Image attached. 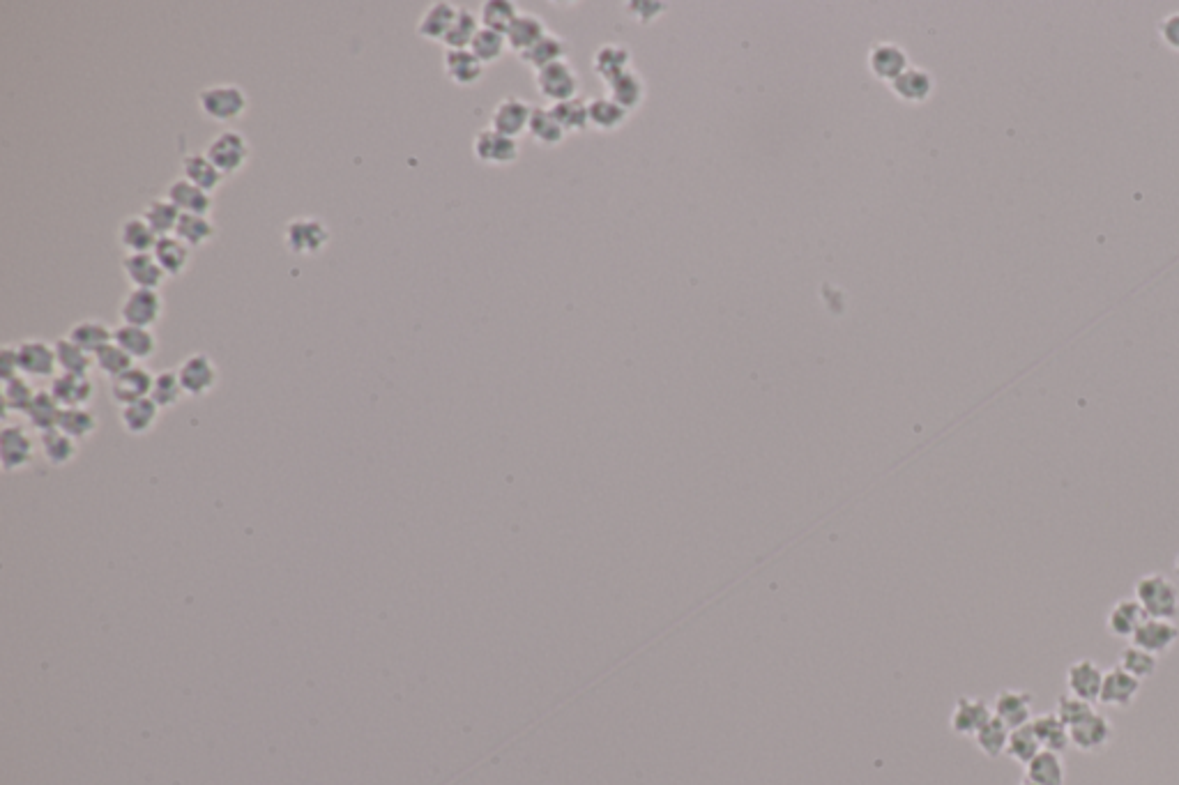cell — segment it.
Instances as JSON below:
<instances>
[{
  "label": "cell",
  "instance_id": "cell-1",
  "mask_svg": "<svg viewBox=\"0 0 1179 785\" xmlns=\"http://www.w3.org/2000/svg\"><path fill=\"white\" fill-rule=\"evenodd\" d=\"M199 109L212 123L228 125L245 116L249 109V97L245 90L235 83H215L199 93Z\"/></svg>",
  "mask_w": 1179,
  "mask_h": 785
},
{
  "label": "cell",
  "instance_id": "cell-2",
  "mask_svg": "<svg viewBox=\"0 0 1179 785\" xmlns=\"http://www.w3.org/2000/svg\"><path fill=\"white\" fill-rule=\"evenodd\" d=\"M1136 599L1145 608L1147 617L1159 620H1177L1179 615V590L1177 585L1163 574H1145L1136 581Z\"/></svg>",
  "mask_w": 1179,
  "mask_h": 785
},
{
  "label": "cell",
  "instance_id": "cell-3",
  "mask_svg": "<svg viewBox=\"0 0 1179 785\" xmlns=\"http://www.w3.org/2000/svg\"><path fill=\"white\" fill-rule=\"evenodd\" d=\"M535 88L539 97H542L546 104L553 106L578 97L581 76L576 74V70L567 60H560V63H555L551 67H544L542 72H535Z\"/></svg>",
  "mask_w": 1179,
  "mask_h": 785
},
{
  "label": "cell",
  "instance_id": "cell-4",
  "mask_svg": "<svg viewBox=\"0 0 1179 785\" xmlns=\"http://www.w3.org/2000/svg\"><path fill=\"white\" fill-rule=\"evenodd\" d=\"M330 240V228H327L321 219L314 217H300L288 221L284 231L286 249L295 256H318L327 245H330Z\"/></svg>",
  "mask_w": 1179,
  "mask_h": 785
},
{
  "label": "cell",
  "instance_id": "cell-5",
  "mask_svg": "<svg viewBox=\"0 0 1179 785\" xmlns=\"http://www.w3.org/2000/svg\"><path fill=\"white\" fill-rule=\"evenodd\" d=\"M205 155L228 178V175H235L245 169L251 157V148L245 134L235 132V129H224L210 141Z\"/></svg>",
  "mask_w": 1179,
  "mask_h": 785
},
{
  "label": "cell",
  "instance_id": "cell-6",
  "mask_svg": "<svg viewBox=\"0 0 1179 785\" xmlns=\"http://www.w3.org/2000/svg\"><path fill=\"white\" fill-rule=\"evenodd\" d=\"M176 371L182 387H185V394L192 396V399L208 396L219 385L217 364L205 353H192L185 357Z\"/></svg>",
  "mask_w": 1179,
  "mask_h": 785
},
{
  "label": "cell",
  "instance_id": "cell-7",
  "mask_svg": "<svg viewBox=\"0 0 1179 785\" xmlns=\"http://www.w3.org/2000/svg\"><path fill=\"white\" fill-rule=\"evenodd\" d=\"M164 316V300L159 291H141V288H134V291H129L125 295L123 304H120V318H123V325H134V327H148L152 330V325H157L159 320Z\"/></svg>",
  "mask_w": 1179,
  "mask_h": 785
},
{
  "label": "cell",
  "instance_id": "cell-8",
  "mask_svg": "<svg viewBox=\"0 0 1179 785\" xmlns=\"http://www.w3.org/2000/svg\"><path fill=\"white\" fill-rule=\"evenodd\" d=\"M473 155L479 164L486 166H509L521 155L519 141L498 134L496 129H482L475 134Z\"/></svg>",
  "mask_w": 1179,
  "mask_h": 785
},
{
  "label": "cell",
  "instance_id": "cell-9",
  "mask_svg": "<svg viewBox=\"0 0 1179 785\" xmlns=\"http://www.w3.org/2000/svg\"><path fill=\"white\" fill-rule=\"evenodd\" d=\"M532 109L535 106H530L526 99L502 97L491 111V129H496L502 136H509V139H519V136L528 134Z\"/></svg>",
  "mask_w": 1179,
  "mask_h": 785
},
{
  "label": "cell",
  "instance_id": "cell-10",
  "mask_svg": "<svg viewBox=\"0 0 1179 785\" xmlns=\"http://www.w3.org/2000/svg\"><path fill=\"white\" fill-rule=\"evenodd\" d=\"M35 459V440L24 426H5L0 431V463L5 472L26 470Z\"/></svg>",
  "mask_w": 1179,
  "mask_h": 785
},
{
  "label": "cell",
  "instance_id": "cell-11",
  "mask_svg": "<svg viewBox=\"0 0 1179 785\" xmlns=\"http://www.w3.org/2000/svg\"><path fill=\"white\" fill-rule=\"evenodd\" d=\"M19 367L28 378H56V348L44 339H26L17 346Z\"/></svg>",
  "mask_w": 1179,
  "mask_h": 785
},
{
  "label": "cell",
  "instance_id": "cell-12",
  "mask_svg": "<svg viewBox=\"0 0 1179 785\" xmlns=\"http://www.w3.org/2000/svg\"><path fill=\"white\" fill-rule=\"evenodd\" d=\"M1179 640V627L1175 624V620H1159V617H1147V620L1140 624L1136 634L1131 638V645L1140 647V650L1145 652H1152L1159 657V654H1166L1170 647H1173Z\"/></svg>",
  "mask_w": 1179,
  "mask_h": 785
},
{
  "label": "cell",
  "instance_id": "cell-13",
  "mask_svg": "<svg viewBox=\"0 0 1179 785\" xmlns=\"http://www.w3.org/2000/svg\"><path fill=\"white\" fill-rule=\"evenodd\" d=\"M991 716H993V710L984 698L961 696L956 700L952 716H949V726H952L956 735L975 737L977 730L984 726Z\"/></svg>",
  "mask_w": 1179,
  "mask_h": 785
},
{
  "label": "cell",
  "instance_id": "cell-14",
  "mask_svg": "<svg viewBox=\"0 0 1179 785\" xmlns=\"http://www.w3.org/2000/svg\"><path fill=\"white\" fill-rule=\"evenodd\" d=\"M152 383H155V376H152L148 369L132 367L129 371H125L123 376L111 380V387H109L111 399L116 401L120 408L132 406V403H136V401L150 399Z\"/></svg>",
  "mask_w": 1179,
  "mask_h": 785
},
{
  "label": "cell",
  "instance_id": "cell-15",
  "mask_svg": "<svg viewBox=\"0 0 1179 785\" xmlns=\"http://www.w3.org/2000/svg\"><path fill=\"white\" fill-rule=\"evenodd\" d=\"M49 392L63 408H88V403L95 399V383L90 376L60 373L51 380Z\"/></svg>",
  "mask_w": 1179,
  "mask_h": 785
},
{
  "label": "cell",
  "instance_id": "cell-16",
  "mask_svg": "<svg viewBox=\"0 0 1179 785\" xmlns=\"http://www.w3.org/2000/svg\"><path fill=\"white\" fill-rule=\"evenodd\" d=\"M1101 684H1104V670L1092 659H1078L1067 668V689L1071 696L1094 703L1099 700Z\"/></svg>",
  "mask_w": 1179,
  "mask_h": 785
},
{
  "label": "cell",
  "instance_id": "cell-17",
  "mask_svg": "<svg viewBox=\"0 0 1179 785\" xmlns=\"http://www.w3.org/2000/svg\"><path fill=\"white\" fill-rule=\"evenodd\" d=\"M869 67L876 79L885 83H894L899 76L908 70L910 60L903 47L894 42H880L869 53Z\"/></svg>",
  "mask_w": 1179,
  "mask_h": 785
},
{
  "label": "cell",
  "instance_id": "cell-18",
  "mask_svg": "<svg viewBox=\"0 0 1179 785\" xmlns=\"http://www.w3.org/2000/svg\"><path fill=\"white\" fill-rule=\"evenodd\" d=\"M1032 703H1034L1032 693L1018 691V689H1004L998 693V696H995L993 714L998 716L1000 721L1007 723L1011 730H1014V728L1025 726V723H1030Z\"/></svg>",
  "mask_w": 1179,
  "mask_h": 785
},
{
  "label": "cell",
  "instance_id": "cell-19",
  "mask_svg": "<svg viewBox=\"0 0 1179 785\" xmlns=\"http://www.w3.org/2000/svg\"><path fill=\"white\" fill-rule=\"evenodd\" d=\"M443 72L454 86L459 88H475L484 79L486 65L479 63L475 53L466 51H445L443 58Z\"/></svg>",
  "mask_w": 1179,
  "mask_h": 785
},
{
  "label": "cell",
  "instance_id": "cell-20",
  "mask_svg": "<svg viewBox=\"0 0 1179 785\" xmlns=\"http://www.w3.org/2000/svg\"><path fill=\"white\" fill-rule=\"evenodd\" d=\"M123 270L129 284L141 291H157L166 281V272L152 254H127L123 258Z\"/></svg>",
  "mask_w": 1179,
  "mask_h": 785
},
{
  "label": "cell",
  "instance_id": "cell-21",
  "mask_svg": "<svg viewBox=\"0 0 1179 785\" xmlns=\"http://www.w3.org/2000/svg\"><path fill=\"white\" fill-rule=\"evenodd\" d=\"M889 88H892V93L905 104H924V102H929L931 95H933L935 81H933V74L929 70L910 65L908 70L899 76V79H896L894 83H889Z\"/></svg>",
  "mask_w": 1179,
  "mask_h": 785
},
{
  "label": "cell",
  "instance_id": "cell-22",
  "mask_svg": "<svg viewBox=\"0 0 1179 785\" xmlns=\"http://www.w3.org/2000/svg\"><path fill=\"white\" fill-rule=\"evenodd\" d=\"M166 198L176 205V208L182 212V215H201V217H210L212 212V194L203 192L201 187L192 185V182L185 180V178H178L173 180L169 189H166Z\"/></svg>",
  "mask_w": 1179,
  "mask_h": 785
},
{
  "label": "cell",
  "instance_id": "cell-23",
  "mask_svg": "<svg viewBox=\"0 0 1179 785\" xmlns=\"http://www.w3.org/2000/svg\"><path fill=\"white\" fill-rule=\"evenodd\" d=\"M1140 693V680L1129 675L1120 666L1110 668L1104 673V684H1101L1099 700L1110 707H1129Z\"/></svg>",
  "mask_w": 1179,
  "mask_h": 785
},
{
  "label": "cell",
  "instance_id": "cell-24",
  "mask_svg": "<svg viewBox=\"0 0 1179 785\" xmlns=\"http://www.w3.org/2000/svg\"><path fill=\"white\" fill-rule=\"evenodd\" d=\"M456 14H459V7L454 3L436 0V3H431L427 10H424L420 21H417V35L427 42H443L445 35L450 33Z\"/></svg>",
  "mask_w": 1179,
  "mask_h": 785
},
{
  "label": "cell",
  "instance_id": "cell-25",
  "mask_svg": "<svg viewBox=\"0 0 1179 785\" xmlns=\"http://www.w3.org/2000/svg\"><path fill=\"white\" fill-rule=\"evenodd\" d=\"M180 169L182 178L189 180L196 187H201L203 192L208 194H215L217 189L224 185L226 178V175L210 162V157L205 155V152H189V155L182 157Z\"/></svg>",
  "mask_w": 1179,
  "mask_h": 785
},
{
  "label": "cell",
  "instance_id": "cell-26",
  "mask_svg": "<svg viewBox=\"0 0 1179 785\" xmlns=\"http://www.w3.org/2000/svg\"><path fill=\"white\" fill-rule=\"evenodd\" d=\"M1110 737H1113V726H1110V721L1106 716H1101L1094 712L1092 716H1087L1085 721L1076 723L1074 728H1069V739L1071 744L1076 746L1080 751H1099L1104 749V746L1110 742Z\"/></svg>",
  "mask_w": 1179,
  "mask_h": 785
},
{
  "label": "cell",
  "instance_id": "cell-27",
  "mask_svg": "<svg viewBox=\"0 0 1179 785\" xmlns=\"http://www.w3.org/2000/svg\"><path fill=\"white\" fill-rule=\"evenodd\" d=\"M631 65H634V56H631V51L625 44H604V47L597 49L595 58H592V70H595V74L606 83V86L618 79V76L627 74L631 70Z\"/></svg>",
  "mask_w": 1179,
  "mask_h": 785
},
{
  "label": "cell",
  "instance_id": "cell-28",
  "mask_svg": "<svg viewBox=\"0 0 1179 785\" xmlns=\"http://www.w3.org/2000/svg\"><path fill=\"white\" fill-rule=\"evenodd\" d=\"M192 254L194 249L185 245L178 235L159 238L155 251H152V256L157 258V263L162 265V270L166 272V277H180V274H185L189 270V265H192Z\"/></svg>",
  "mask_w": 1179,
  "mask_h": 785
},
{
  "label": "cell",
  "instance_id": "cell-29",
  "mask_svg": "<svg viewBox=\"0 0 1179 785\" xmlns=\"http://www.w3.org/2000/svg\"><path fill=\"white\" fill-rule=\"evenodd\" d=\"M1147 620V613L1145 608L1138 604V599H1120L1117 604L1110 608L1108 615H1106V627L1113 636L1117 638H1133L1136 634L1140 624Z\"/></svg>",
  "mask_w": 1179,
  "mask_h": 785
},
{
  "label": "cell",
  "instance_id": "cell-30",
  "mask_svg": "<svg viewBox=\"0 0 1179 785\" xmlns=\"http://www.w3.org/2000/svg\"><path fill=\"white\" fill-rule=\"evenodd\" d=\"M67 337H70L76 346L86 350L88 355L95 357L102 348H106L116 341V330H111L104 320L88 318V320H79V323H74Z\"/></svg>",
  "mask_w": 1179,
  "mask_h": 785
},
{
  "label": "cell",
  "instance_id": "cell-31",
  "mask_svg": "<svg viewBox=\"0 0 1179 785\" xmlns=\"http://www.w3.org/2000/svg\"><path fill=\"white\" fill-rule=\"evenodd\" d=\"M159 408L152 399L136 401L132 406L120 408V426L129 436H148L159 422Z\"/></svg>",
  "mask_w": 1179,
  "mask_h": 785
},
{
  "label": "cell",
  "instance_id": "cell-32",
  "mask_svg": "<svg viewBox=\"0 0 1179 785\" xmlns=\"http://www.w3.org/2000/svg\"><path fill=\"white\" fill-rule=\"evenodd\" d=\"M546 35H549L546 33V24L537 14H521V17L514 21V26L507 30V49L521 56V53L535 47L537 42H542Z\"/></svg>",
  "mask_w": 1179,
  "mask_h": 785
},
{
  "label": "cell",
  "instance_id": "cell-33",
  "mask_svg": "<svg viewBox=\"0 0 1179 785\" xmlns=\"http://www.w3.org/2000/svg\"><path fill=\"white\" fill-rule=\"evenodd\" d=\"M116 344L136 362L150 360L157 353V337L148 327H134V325H120L116 330Z\"/></svg>",
  "mask_w": 1179,
  "mask_h": 785
},
{
  "label": "cell",
  "instance_id": "cell-34",
  "mask_svg": "<svg viewBox=\"0 0 1179 785\" xmlns=\"http://www.w3.org/2000/svg\"><path fill=\"white\" fill-rule=\"evenodd\" d=\"M40 449L44 459H47V463L53 468L70 466L76 456H79V442L60 429L40 433Z\"/></svg>",
  "mask_w": 1179,
  "mask_h": 785
},
{
  "label": "cell",
  "instance_id": "cell-35",
  "mask_svg": "<svg viewBox=\"0 0 1179 785\" xmlns=\"http://www.w3.org/2000/svg\"><path fill=\"white\" fill-rule=\"evenodd\" d=\"M588 113H590V127L597 129V132H604V134L618 132L620 127H625L627 118H629V111L622 109V106L618 102H613V99L608 95L588 99Z\"/></svg>",
  "mask_w": 1179,
  "mask_h": 785
},
{
  "label": "cell",
  "instance_id": "cell-36",
  "mask_svg": "<svg viewBox=\"0 0 1179 785\" xmlns=\"http://www.w3.org/2000/svg\"><path fill=\"white\" fill-rule=\"evenodd\" d=\"M528 136L532 141L537 143V146L542 148H558L562 141H565L567 132L560 127L558 120L553 118V113L549 106H535L532 109V116H530V125H528Z\"/></svg>",
  "mask_w": 1179,
  "mask_h": 785
},
{
  "label": "cell",
  "instance_id": "cell-37",
  "mask_svg": "<svg viewBox=\"0 0 1179 785\" xmlns=\"http://www.w3.org/2000/svg\"><path fill=\"white\" fill-rule=\"evenodd\" d=\"M157 233L143 217H129L120 226V245L127 254H152L157 247Z\"/></svg>",
  "mask_w": 1179,
  "mask_h": 785
},
{
  "label": "cell",
  "instance_id": "cell-38",
  "mask_svg": "<svg viewBox=\"0 0 1179 785\" xmlns=\"http://www.w3.org/2000/svg\"><path fill=\"white\" fill-rule=\"evenodd\" d=\"M1030 726L1034 730V735H1037V739H1039L1041 749L1053 751V753H1062L1071 744L1069 728L1064 726V723L1060 721V716H1057V714H1039V716H1034V719L1030 721Z\"/></svg>",
  "mask_w": 1179,
  "mask_h": 785
},
{
  "label": "cell",
  "instance_id": "cell-39",
  "mask_svg": "<svg viewBox=\"0 0 1179 785\" xmlns=\"http://www.w3.org/2000/svg\"><path fill=\"white\" fill-rule=\"evenodd\" d=\"M645 93H648V90H645V81L641 79V74L634 70L618 76V79L606 86V95L629 113L645 102Z\"/></svg>",
  "mask_w": 1179,
  "mask_h": 785
},
{
  "label": "cell",
  "instance_id": "cell-40",
  "mask_svg": "<svg viewBox=\"0 0 1179 785\" xmlns=\"http://www.w3.org/2000/svg\"><path fill=\"white\" fill-rule=\"evenodd\" d=\"M1025 772H1028V781L1037 785H1064V762L1060 753L1041 749L1025 765Z\"/></svg>",
  "mask_w": 1179,
  "mask_h": 785
},
{
  "label": "cell",
  "instance_id": "cell-41",
  "mask_svg": "<svg viewBox=\"0 0 1179 785\" xmlns=\"http://www.w3.org/2000/svg\"><path fill=\"white\" fill-rule=\"evenodd\" d=\"M567 56V42L560 40V37L555 35H546L542 42H537L535 47L528 49L526 53H521V63L530 67V70L535 72H542L544 67H551L555 63H560V60H565Z\"/></svg>",
  "mask_w": 1179,
  "mask_h": 785
},
{
  "label": "cell",
  "instance_id": "cell-42",
  "mask_svg": "<svg viewBox=\"0 0 1179 785\" xmlns=\"http://www.w3.org/2000/svg\"><path fill=\"white\" fill-rule=\"evenodd\" d=\"M141 217L148 221V226L157 233V238H166V235H176L182 212L169 198H155V201L146 205Z\"/></svg>",
  "mask_w": 1179,
  "mask_h": 785
},
{
  "label": "cell",
  "instance_id": "cell-43",
  "mask_svg": "<svg viewBox=\"0 0 1179 785\" xmlns=\"http://www.w3.org/2000/svg\"><path fill=\"white\" fill-rule=\"evenodd\" d=\"M521 17L519 5L512 0H486L479 10V24L482 28L496 30L500 35H507V30L514 26V21Z\"/></svg>",
  "mask_w": 1179,
  "mask_h": 785
},
{
  "label": "cell",
  "instance_id": "cell-44",
  "mask_svg": "<svg viewBox=\"0 0 1179 785\" xmlns=\"http://www.w3.org/2000/svg\"><path fill=\"white\" fill-rule=\"evenodd\" d=\"M26 417H28V422H30V426H33V429H37L40 433H47V431L58 429L60 417H63V406L53 399L51 392L40 390L35 396L33 406H30V410L26 413Z\"/></svg>",
  "mask_w": 1179,
  "mask_h": 785
},
{
  "label": "cell",
  "instance_id": "cell-45",
  "mask_svg": "<svg viewBox=\"0 0 1179 785\" xmlns=\"http://www.w3.org/2000/svg\"><path fill=\"white\" fill-rule=\"evenodd\" d=\"M1009 733L1011 728L1007 723L1000 721L998 716H991L984 726L977 730L975 735V742H977V749L984 753L986 758H998L1002 753H1007V742H1009Z\"/></svg>",
  "mask_w": 1179,
  "mask_h": 785
},
{
  "label": "cell",
  "instance_id": "cell-46",
  "mask_svg": "<svg viewBox=\"0 0 1179 785\" xmlns=\"http://www.w3.org/2000/svg\"><path fill=\"white\" fill-rule=\"evenodd\" d=\"M58 429L65 431L76 442H81L95 436L97 429H100V419L90 408H63Z\"/></svg>",
  "mask_w": 1179,
  "mask_h": 785
},
{
  "label": "cell",
  "instance_id": "cell-47",
  "mask_svg": "<svg viewBox=\"0 0 1179 785\" xmlns=\"http://www.w3.org/2000/svg\"><path fill=\"white\" fill-rule=\"evenodd\" d=\"M53 348H56L58 369L63 371V373H76V376H88V371L93 369L95 357L88 355L86 350L76 346L70 337L58 339L56 344H53Z\"/></svg>",
  "mask_w": 1179,
  "mask_h": 785
},
{
  "label": "cell",
  "instance_id": "cell-48",
  "mask_svg": "<svg viewBox=\"0 0 1179 785\" xmlns=\"http://www.w3.org/2000/svg\"><path fill=\"white\" fill-rule=\"evenodd\" d=\"M553 118L558 120L560 127L565 129L567 134H576V132H585V129L590 127V113H588V102L581 97H574V99H567V102H560V104H553L549 106Z\"/></svg>",
  "mask_w": 1179,
  "mask_h": 785
},
{
  "label": "cell",
  "instance_id": "cell-49",
  "mask_svg": "<svg viewBox=\"0 0 1179 785\" xmlns=\"http://www.w3.org/2000/svg\"><path fill=\"white\" fill-rule=\"evenodd\" d=\"M479 28H482V24H479L477 14L466 10V7H461L459 14H456L452 28H450V33H447L445 40H443L445 49L447 51L470 49V44H473L475 35L479 33Z\"/></svg>",
  "mask_w": 1179,
  "mask_h": 785
},
{
  "label": "cell",
  "instance_id": "cell-50",
  "mask_svg": "<svg viewBox=\"0 0 1179 785\" xmlns=\"http://www.w3.org/2000/svg\"><path fill=\"white\" fill-rule=\"evenodd\" d=\"M176 235L182 242H185V245H189L192 249H199V247H205L208 242L215 240L217 228H215V224H212L210 217L182 215L180 224L176 228Z\"/></svg>",
  "mask_w": 1179,
  "mask_h": 785
},
{
  "label": "cell",
  "instance_id": "cell-51",
  "mask_svg": "<svg viewBox=\"0 0 1179 785\" xmlns=\"http://www.w3.org/2000/svg\"><path fill=\"white\" fill-rule=\"evenodd\" d=\"M185 387L180 383V376L178 371H159L155 376V383H152V392H150V399L157 403L162 410H171L176 408L178 403L185 399Z\"/></svg>",
  "mask_w": 1179,
  "mask_h": 785
},
{
  "label": "cell",
  "instance_id": "cell-52",
  "mask_svg": "<svg viewBox=\"0 0 1179 785\" xmlns=\"http://www.w3.org/2000/svg\"><path fill=\"white\" fill-rule=\"evenodd\" d=\"M470 51L475 53V58L482 65H493V63H498L502 56H505V51H509L507 37L496 33V30L479 28V33L475 35L473 44H470Z\"/></svg>",
  "mask_w": 1179,
  "mask_h": 785
},
{
  "label": "cell",
  "instance_id": "cell-53",
  "mask_svg": "<svg viewBox=\"0 0 1179 785\" xmlns=\"http://www.w3.org/2000/svg\"><path fill=\"white\" fill-rule=\"evenodd\" d=\"M1117 666H1120L1122 670H1127V673L1136 677V680L1143 682V680H1147V677H1152L1156 673L1159 659H1156V654H1152V652H1145L1136 645H1129L1120 652V663H1117Z\"/></svg>",
  "mask_w": 1179,
  "mask_h": 785
},
{
  "label": "cell",
  "instance_id": "cell-54",
  "mask_svg": "<svg viewBox=\"0 0 1179 785\" xmlns=\"http://www.w3.org/2000/svg\"><path fill=\"white\" fill-rule=\"evenodd\" d=\"M1039 751H1041V744H1039L1037 735H1034L1030 723H1025V726L1011 730L1009 742H1007V756L1009 758L1021 762V765H1028V762L1037 756Z\"/></svg>",
  "mask_w": 1179,
  "mask_h": 785
},
{
  "label": "cell",
  "instance_id": "cell-55",
  "mask_svg": "<svg viewBox=\"0 0 1179 785\" xmlns=\"http://www.w3.org/2000/svg\"><path fill=\"white\" fill-rule=\"evenodd\" d=\"M35 387L28 383L24 376L10 380V383H3V406H5V413H28L30 406H33L35 401Z\"/></svg>",
  "mask_w": 1179,
  "mask_h": 785
},
{
  "label": "cell",
  "instance_id": "cell-56",
  "mask_svg": "<svg viewBox=\"0 0 1179 785\" xmlns=\"http://www.w3.org/2000/svg\"><path fill=\"white\" fill-rule=\"evenodd\" d=\"M95 367L100 369L106 378H118L123 376L125 371H129L134 367V360L129 357L123 348H120L116 341L109 344L106 348H102L100 353L95 355Z\"/></svg>",
  "mask_w": 1179,
  "mask_h": 785
},
{
  "label": "cell",
  "instance_id": "cell-57",
  "mask_svg": "<svg viewBox=\"0 0 1179 785\" xmlns=\"http://www.w3.org/2000/svg\"><path fill=\"white\" fill-rule=\"evenodd\" d=\"M1057 716H1060V721L1064 723L1067 728H1074L1076 723L1085 721L1087 716L1094 714V707L1092 703H1087L1083 698H1076V696H1060L1057 698Z\"/></svg>",
  "mask_w": 1179,
  "mask_h": 785
},
{
  "label": "cell",
  "instance_id": "cell-58",
  "mask_svg": "<svg viewBox=\"0 0 1179 785\" xmlns=\"http://www.w3.org/2000/svg\"><path fill=\"white\" fill-rule=\"evenodd\" d=\"M1159 37L1170 51H1179V12H1170L1159 21Z\"/></svg>",
  "mask_w": 1179,
  "mask_h": 785
},
{
  "label": "cell",
  "instance_id": "cell-59",
  "mask_svg": "<svg viewBox=\"0 0 1179 785\" xmlns=\"http://www.w3.org/2000/svg\"><path fill=\"white\" fill-rule=\"evenodd\" d=\"M21 376V367H19V350L17 346H5L0 350V378H3V383H10V380L19 378Z\"/></svg>",
  "mask_w": 1179,
  "mask_h": 785
},
{
  "label": "cell",
  "instance_id": "cell-60",
  "mask_svg": "<svg viewBox=\"0 0 1179 785\" xmlns=\"http://www.w3.org/2000/svg\"><path fill=\"white\" fill-rule=\"evenodd\" d=\"M1175 571H1177V574H1179V555H1177V558H1175Z\"/></svg>",
  "mask_w": 1179,
  "mask_h": 785
},
{
  "label": "cell",
  "instance_id": "cell-61",
  "mask_svg": "<svg viewBox=\"0 0 1179 785\" xmlns=\"http://www.w3.org/2000/svg\"><path fill=\"white\" fill-rule=\"evenodd\" d=\"M1021 785H1037V783H1032V781H1028V779H1025V781H1023V783H1021Z\"/></svg>",
  "mask_w": 1179,
  "mask_h": 785
}]
</instances>
